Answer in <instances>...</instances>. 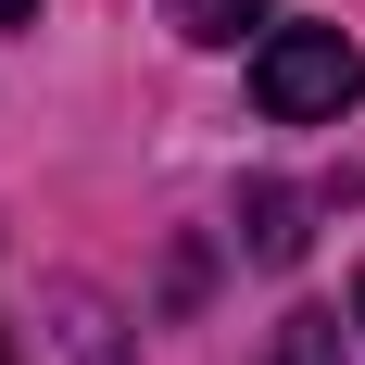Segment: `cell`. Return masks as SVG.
I'll return each instance as SVG.
<instances>
[{
    "mask_svg": "<svg viewBox=\"0 0 365 365\" xmlns=\"http://www.w3.org/2000/svg\"><path fill=\"white\" fill-rule=\"evenodd\" d=\"M353 88H365V51H353L340 26H264L252 101L277 113V126H340V113H353Z\"/></svg>",
    "mask_w": 365,
    "mask_h": 365,
    "instance_id": "cell-1",
    "label": "cell"
},
{
    "mask_svg": "<svg viewBox=\"0 0 365 365\" xmlns=\"http://www.w3.org/2000/svg\"><path fill=\"white\" fill-rule=\"evenodd\" d=\"M240 240H252V264H290L302 252V202L277 177H252V189H240Z\"/></svg>",
    "mask_w": 365,
    "mask_h": 365,
    "instance_id": "cell-2",
    "label": "cell"
},
{
    "mask_svg": "<svg viewBox=\"0 0 365 365\" xmlns=\"http://www.w3.org/2000/svg\"><path fill=\"white\" fill-rule=\"evenodd\" d=\"M51 315H63V353H76V365H126V340H113V302H101V290H63Z\"/></svg>",
    "mask_w": 365,
    "mask_h": 365,
    "instance_id": "cell-3",
    "label": "cell"
},
{
    "mask_svg": "<svg viewBox=\"0 0 365 365\" xmlns=\"http://www.w3.org/2000/svg\"><path fill=\"white\" fill-rule=\"evenodd\" d=\"M252 13H264V0H164V26H177V38H240Z\"/></svg>",
    "mask_w": 365,
    "mask_h": 365,
    "instance_id": "cell-4",
    "label": "cell"
},
{
    "mask_svg": "<svg viewBox=\"0 0 365 365\" xmlns=\"http://www.w3.org/2000/svg\"><path fill=\"white\" fill-rule=\"evenodd\" d=\"M277 365H340V315H290L277 328Z\"/></svg>",
    "mask_w": 365,
    "mask_h": 365,
    "instance_id": "cell-5",
    "label": "cell"
},
{
    "mask_svg": "<svg viewBox=\"0 0 365 365\" xmlns=\"http://www.w3.org/2000/svg\"><path fill=\"white\" fill-rule=\"evenodd\" d=\"M13 26H38V0H0V38H13Z\"/></svg>",
    "mask_w": 365,
    "mask_h": 365,
    "instance_id": "cell-6",
    "label": "cell"
},
{
    "mask_svg": "<svg viewBox=\"0 0 365 365\" xmlns=\"http://www.w3.org/2000/svg\"><path fill=\"white\" fill-rule=\"evenodd\" d=\"M353 328H365V277H353Z\"/></svg>",
    "mask_w": 365,
    "mask_h": 365,
    "instance_id": "cell-7",
    "label": "cell"
},
{
    "mask_svg": "<svg viewBox=\"0 0 365 365\" xmlns=\"http://www.w3.org/2000/svg\"><path fill=\"white\" fill-rule=\"evenodd\" d=\"M0 365H13V353H0Z\"/></svg>",
    "mask_w": 365,
    "mask_h": 365,
    "instance_id": "cell-8",
    "label": "cell"
}]
</instances>
